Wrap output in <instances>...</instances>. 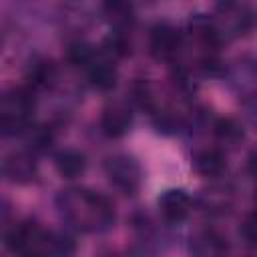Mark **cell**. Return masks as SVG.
<instances>
[{
	"label": "cell",
	"instance_id": "obj_14",
	"mask_svg": "<svg viewBox=\"0 0 257 257\" xmlns=\"http://www.w3.org/2000/svg\"><path fill=\"white\" fill-rule=\"evenodd\" d=\"M86 68H88V82L92 84V88H96L100 92H108L116 86L118 72H116V66L110 60L94 58Z\"/></svg>",
	"mask_w": 257,
	"mask_h": 257
},
{
	"label": "cell",
	"instance_id": "obj_4",
	"mask_svg": "<svg viewBox=\"0 0 257 257\" xmlns=\"http://www.w3.org/2000/svg\"><path fill=\"white\" fill-rule=\"evenodd\" d=\"M225 78L229 88L245 102L257 100V58L243 54L225 66Z\"/></svg>",
	"mask_w": 257,
	"mask_h": 257
},
{
	"label": "cell",
	"instance_id": "obj_26",
	"mask_svg": "<svg viewBox=\"0 0 257 257\" xmlns=\"http://www.w3.org/2000/svg\"><path fill=\"white\" fill-rule=\"evenodd\" d=\"M255 199H257V187H255Z\"/></svg>",
	"mask_w": 257,
	"mask_h": 257
},
{
	"label": "cell",
	"instance_id": "obj_20",
	"mask_svg": "<svg viewBox=\"0 0 257 257\" xmlns=\"http://www.w3.org/2000/svg\"><path fill=\"white\" fill-rule=\"evenodd\" d=\"M96 58L94 48L84 40H74L66 46V60L72 66H88Z\"/></svg>",
	"mask_w": 257,
	"mask_h": 257
},
{
	"label": "cell",
	"instance_id": "obj_24",
	"mask_svg": "<svg viewBox=\"0 0 257 257\" xmlns=\"http://www.w3.org/2000/svg\"><path fill=\"white\" fill-rule=\"evenodd\" d=\"M241 235L243 239L249 243V245H255L257 247V213L249 215L241 227Z\"/></svg>",
	"mask_w": 257,
	"mask_h": 257
},
{
	"label": "cell",
	"instance_id": "obj_15",
	"mask_svg": "<svg viewBox=\"0 0 257 257\" xmlns=\"http://www.w3.org/2000/svg\"><path fill=\"white\" fill-rule=\"evenodd\" d=\"M54 167L60 177L76 179L86 171V157L76 149H62L54 155Z\"/></svg>",
	"mask_w": 257,
	"mask_h": 257
},
{
	"label": "cell",
	"instance_id": "obj_13",
	"mask_svg": "<svg viewBox=\"0 0 257 257\" xmlns=\"http://www.w3.org/2000/svg\"><path fill=\"white\" fill-rule=\"evenodd\" d=\"M191 165L201 177L217 179L227 171V157H225V153L221 149H215V147L201 149V151H197L193 155Z\"/></svg>",
	"mask_w": 257,
	"mask_h": 257
},
{
	"label": "cell",
	"instance_id": "obj_16",
	"mask_svg": "<svg viewBox=\"0 0 257 257\" xmlns=\"http://www.w3.org/2000/svg\"><path fill=\"white\" fill-rule=\"evenodd\" d=\"M104 14L116 32H126L135 24V10L128 0H104Z\"/></svg>",
	"mask_w": 257,
	"mask_h": 257
},
{
	"label": "cell",
	"instance_id": "obj_6",
	"mask_svg": "<svg viewBox=\"0 0 257 257\" xmlns=\"http://www.w3.org/2000/svg\"><path fill=\"white\" fill-rule=\"evenodd\" d=\"M215 22L223 38H237L247 34L255 24V14L247 6H239L235 0H225L219 4Z\"/></svg>",
	"mask_w": 257,
	"mask_h": 257
},
{
	"label": "cell",
	"instance_id": "obj_7",
	"mask_svg": "<svg viewBox=\"0 0 257 257\" xmlns=\"http://www.w3.org/2000/svg\"><path fill=\"white\" fill-rule=\"evenodd\" d=\"M183 46V34L169 22H159L151 28L149 48L157 60H175Z\"/></svg>",
	"mask_w": 257,
	"mask_h": 257
},
{
	"label": "cell",
	"instance_id": "obj_10",
	"mask_svg": "<svg viewBox=\"0 0 257 257\" xmlns=\"http://www.w3.org/2000/svg\"><path fill=\"white\" fill-rule=\"evenodd\" d=\"M133 126V110L124 102H112L102 108L100 114V131L108 139L124 137Z\"/></svg>",
	"mask_w": 257,
	"mask_h": 257
},
{
	"label": "cell",
	"instance_id": "obj_19",
	"mask_svg": "<svg viewBox=\"0 0 257 257\" xmlns=\"http://www.w3.org/2000/svg\"><path fill=\"white\" fill-rule=\"evenodd\" d=\"M213 135H215V139H217L221 145H225V147H237V145L245 139L243 126H241L235 118H231V116H221V118H217V120L213 122Z\"/></svg>",
	"mask_w": 257,
	"mask_h": 257
},
{
	"label": "cell",
	"instance_id": "obj_5",
	"mask_svg": "<svg viewBox=\"0 0 257 257\" xmlns=\"http://www.w3.org/2000/svg\"><path fill=\"white\" fill-rule=\"evenodd\" d=\"M46 235L48 231L40 229L32 221H22L12 225L4 235V245L12 253H24V255H44L46 247Z\"/></svg>",
	"mask_w": 257,
	"mask_h": 257
},
{
	"label": "cell",
	"instance_id": "obj_12",
	"mask_svg": "<svg viewBox=\"0 0 257 257\" xmlns=\"http://www.w3.org/2000/svg\"><path fill=\"white\" fill-rule=\"evenodd\" d=\"M189 251L199 257H215V255H223L229 251V241L223 233L215 229H203L191 237Z\"/></svg>",
	"mask_w": 257,
	"mask_h": 257
},
{
	"label": "cell",
	"instance_id": "obj_22",
	"mask_svg": "<svg viewBox=\"0 0 257 257\" xmlns=\"http://www.w3.org/2000/svg\"><path fill=\"white\" fill-rule=\"evenodd\" d=\"M74 251H76V245H74L72 237H68L64 233H50L48 231L44 255H72Z\"/></svg>",
	"mask_w": 257,
	"mask_h": 257
},
{
	"label": "cell",
	"instance_id": "obj_11",
	"mask_svg": "<svg viewBox=\"0 0 257 257\" xmlns=\"http://www.w3.org/2000/svg\"><path fill=\"white\" fill-rule=\"evenodd\" d=\"M189 32L191 36L207 50V52H215L219 48V44L223 42V36L217 28L215 18L207 16V14H195L189 20Z\"/></svg>",
	"mask_w": 257,
	"mask_h": 257
},
{
	"label": "cell",
	"instance_id": "obj_1",
	"mask_svg": "<svg viewBox=\"0 0 257 257\" xmlns=\"http://www.w3.org/2000/svg\"><path fill=\"white\" fill-rule=\"evenodd\" d=\"M56 207L62 219L82 233H104L116 219L114 205L106 195L82 187L60 191Z\"/></svg>",
	"mask_w": 257,
	"mask_h": 257
},
{
	"label": "cell",
	"instance_id": "obj_23",
	"mask_svg": "<svg viewBox=\"0 0 257 257\" xmlns=\"http://www.w3.org/2000/svg\"><path fill=\"white\" fill-rule=\"evenodd\" d=\"M102 52L110 58H122V56L131 54V42L126 40L124 32L112 30L110 36H106L102 42Z\"/></svg>",
	"mask_w": 257,
	"mask_h": 257
},
{
	"label": "cell",
	"instance_id": "obj_8",
	"mask_svg": "<svg viewBox=\"0 0 257 257\" xmlns=\"http://www.w3.org/2000/svg\"><path fill=\"white\" fill-rule=\"evenodd\" d=\"M2 175L8 183L28 185L38 177V163L32 151H14L2 161Z\"/></svg>",
	"mask_w": 257,
	"mask_h": 257
},
{
	"label": "cell",
	"instance_id": "obj_18",
	"mask_svg": "<svg viewBox=\"0 0 257 257\" xmlns=\"http://www.w3.org/2000/svg\"><path fill=\"white\" fill-rule=\"evenodd\" d=\"M233 205V191L229 187H211L201 193V207L211 215H223Z\"/></svg>",
	"mask_w": 257,
	"mask_h": 257
},
{
	"label": "cell",
	"instance_id": "obj_3",
	"mask_svg": "<svg viewBox=\"0 0 257 257\" xmlns=\"http://www.w3.org/2000/svg\"><path fill=\"white\" fill-rule=\"evenodd\" d=\"M104 175L108 177L110 185L118 193L128 195V197L139 193L143 179H145V173H143V167L139 165V161L124 153L110 155L104 161Z\"/></svg>",
	"mask_w": 257,
	"mask_h": 257
},
{
	"label": "cell",
	"instance_id": "obj_2",
	"mask_svg": "<svg viewBox=\"0 0 257 257\" xmlns=\"http://www.w3.org/2000/svg\"><path fill=\"white\" fill-rule=\"evenodd\" d=\"M36 90L28 84L12 86L2 94L0 100V131L4 137L22 135L32 126V116L36 110Z\"/></svg>",
	"mask_w": 257,
	"mask_h": 257
},
{
	"label": "cell",
	"instance_id": "obj_17",
	"mask_svg": "<svg viewBox=\"0 0 257 257\" xmlns=\"http://www.w3.org/2000/svg\"><path fill=\"white\" fill-rule=\"evenodd\" d=\"M56 80V66L52 60L46 58H38L28 66L26 72V84L32 90H42V88H50Z\"/></svg>",
	"mask_w": 257,
	"mask_h": 257
},
{
	"label": "cell",
	"instance_id": "obj_25",
	"mask_svg": "<svg viewBox=\"0 0 257 257\" xmlns=\"http://www.w3.org/2000/svg\"><path fill=\"white\" fill-rule=\"evenodd\" d=\"M247 171H249L251 177L257 179V149H253V151L249 153V159H247Z\"/></svg>",
	"mask_w": 257,
	"mask_h": 257
},
{
	"label": "cell",
	"instance_id": "obj_9",
	"mask_svg": "<svg viewBox=\"0 0 257 257\" xmlns=\"http://www.w3.org/2000/svg\"><path fill=\"white\" fill-rule=\"evenodd\" d=\"M157 207L167 223L177 225L189 217L193 209V199L185 189H167L157 199Z\"/></svg>",
	"mask_w": 257,
	"mask_h": 257
},
{
	"label": "cell",
	"instance_id": "obj_21",
	"mask_svg": "<svg viewBox=\"0 0 257 257\" xmlns=\"http://www.w3.org/2000/svg\"><path fill=\"white\" fill-rule=\"evenodd\" d=\"M54 141V131L46 124L42 126H30L26 131V143H28V151L32 153H42L46 151Z\"/></svg>",
	"mask_w": 257,
	"mask_h": 257
}]
</instances>
